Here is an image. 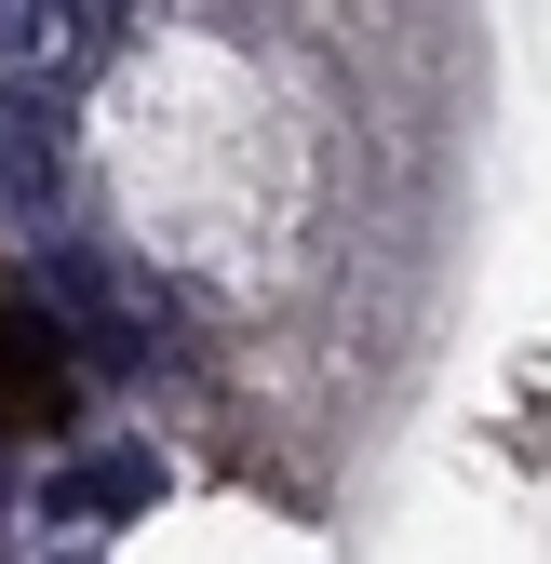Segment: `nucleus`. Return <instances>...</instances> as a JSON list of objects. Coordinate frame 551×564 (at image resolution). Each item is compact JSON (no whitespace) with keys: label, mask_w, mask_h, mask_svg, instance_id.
Segmentation results:
<instances>
[{"label":"nucleus","mask_w":551,"mask_h":564,"mask_svg":"<svg viewBox=\"0 0 551 564\" xmlns=\"http://www.w3.org/2000/svg\"><path fill=\"white\" fill-rule=\"evenodd\" d=\"M121 162H134V229L175 256H242V229L283 202V134L229 54H149L121 82Z\"/></svg>","instance_id":"1"},{"label":"nucleus","mask_w":551,"mask_h":564,"mask_svg":"<svg viewBox=\"0 0 551 564\" xmlns=\"http://www.w3.org/2000/svg\"><path fill=\"white\" fill-rule=\"evenodd\" d=\"M149 484H162L149 457H95V470H67V484H54V511H82V524H108V511H149Z\"/></svg>","instance_id":"2"}]
</instances>
